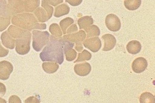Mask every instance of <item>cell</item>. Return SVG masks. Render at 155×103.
I'll list each match as a JSON object with an SVG mask.
<instances>
[{"label": "cell", "mask_w": 155, "mask_h": 103, "mask_svg": "<svg viewBox=\"0 0 155 103\" xmlns=\"http://www.w3.org/2000/svg\"><path fill=\"white\" fill-rule=\"evenodd\" d=\"M50 41L40 53L39 57L43 62H53L60 65L63 63L64 60L65 48L68 47L73 48L74 43L70 42L63 38H57L54 36L50 35Z\"/></svg>", "instance_id": "obj_1"}, {"label": "cell", "mask_w": 155, "mask_h": 103, "mask_svg": "<svg viewBox=\"0 0 155 103\" xmlns=\"http://www.w3.org/2000/svg\"><path fill=\"white\" fill-rule=\"evenodd\" d=\"M12 23L20 28L30 31L33 29L45 30L47 28L46 24L38 23L36 17L29 13H21L12 16Z\"/></svg>", "instance_id": "obj_2"}, {"label": "cell", "mask_w": 155, "mask_h": 103, "mask_svg": "<svg viewBox=\"0 0 155 103\" xmlns=\"http://www.w3.org/2000/svg\"><path fill=\"white\" fill-rule=\"evenodd\" d=\"M32 34L30 31L26 30L21 37L15 39L16 51L20 55H27L30 51V44Z\"/></svg>", "instance_id": "obj_3"}, {"label": "cell", "mask_w": 155, "mask_h": 103, "mask_svg": "<svg viewBox=\"0 0 155 103\" xmlns=\"http://www.w3.org/2000/svg\"><path fill=\"white\" fill-rule=\"evenodd\" d=\"M32 34L33 48L36 51H40L49 43L50 35L47 31L42 32L38 30L33 31Z\"/></svg>", "instance_id": "obj_4"}, {"label": "cell", "mask_w": 155, "mask_h": 103, "mask_svg": "<svg viewBox=\"0 0 155 103\" xmlns=\"http://www.w3.org/2000/svg\"><path fill=\"white\" fill-rule=\"evenodd\" d=\"M53 13V8L48 4L41 2V7H38L34 12L37 20L43 23L51 18Z\"/></svg>", "instance_id": "obj_5"}, {"label": "cell", "mask_w": 155, "mask_h": 103, "mask_svg": "<svg viewBox=\"0 0 155 103\" xmlns=\"http://www.w3.org/2000/svg\"><path fill=\"white\" fill-rule=\"evenodd\" d=\"M105 23L107 29L112 32H117L121 28V22L116 15L111 14L107 16Z\"/></svg>", "instance_id": "obj_6"}, {"label": "cell", "mask_w": 155, "mask_h": 103, "mask_svg": "<svg viewBox=\"0 0 155 103\" xmlns=\"http://www.w3.org/2000/svg\"><path fill=\"white\" fill-rule=\"evenodd\" d=\"M14 69L12 64L7 61L0 62V79L6 80L8 79Z\"/></svg>", "instance_id": "obj_7"}, {"label": "cell", "mask_w": 155, "mask_h": 103, "mask_svg": "<svg viewBox=\"0 0 155 103\" xmlns=\"http://www.w3.org/2000/svg\"><path fill=\"white\" fill-rule=\"evenodd\" d=\"M83 45L93 52H97L101 47V42L99 38L93 37L83 41Z\"/></svg>", "instance_id": "obj_8"}, {"label": "cell", "mask_w": 155, "mask_h": 103, "mask_svg": "<svg viewBox=\"0 0 155 103\" xmlns=\"http://www.w3.org/2000/svg\"><path fill=\"white\" fill-rule=\"evenodd\" d=\"M7 5L13 16L24 13L23 0H8Z\"/></svg>", "instance_id": "obj_9"}, {"label": "cell", "mask_w": 155, "mask_h": 103, "mask_svg": "<svg viewBox=\"0 0 155 103\" xmlns=\"http://www.w3.org/2000/svg\"><path fill=\"white\" fill-rule=\"evenodd\" d=\"M62 38L70 42L77 43L82 42L84 41L87 38V35L84 31L80 30L71 34L65 35Z\"/></svg>", "instance_id": "obj_10"}, {"label": "cell", "mask_w": 155, "mask_h": 103, "mask_svg": "<svg viewBox=\"0 0 155 103\" xmlns=\"http://www.w3.org/2000/svg\"><path fill=\"white\" fill-rule=\"evenodd\" d=\"M148 65V63L146 59L143 57H139L135 59L132 63V71L134 73H142L145 71Z\"/></svg>", "instance_id": "obj_11"}, {"label": "cell", "mask_w": 155, "mask_h": 103, "mask_svg": "<svg viewBox=\"0 0 155 103\" xmlns=\"http://www.w3.org/2000/svg\"><path fill=\"white\" fill-rule=\"evenodd\" d=\"M92 70L91 66L87 62L78 63L74 65V71L76 74L80 76H85L88 75Z\"/></svg>", "instance_id": "obj_12"}, {"label": "cell", "mask_w": 155, "mask_h": 103, "mask_svg": "<svg viewBox=\"0 0 155 103\" xmlns=\"http://www.w3.org/2000/svg\"><path fill=\"white\" fill-rule=\"evenodd\" d=\"M101 39L104 41V47L103 51H107L113 49L116 45V39L114 36L110 34H105L101 37Z\"/></svg>", "instance_id": "obj_13"}, {"label": "cell", "mask_w": 155, "mask_h": 103, "mask_svg": "<svg viewBox=\"0 0 155 103\" xmlns=\"http://www.w3.org/2000/svg\"><path fill=\"white\" fill-rule=\"evenodd\" d=\"M2 44L6 48L13 49L15 46V39L11 36L8 30L3 32L1 36Z\"/></svg>", "instance_id": "obj_14"}, {"label": "cell", "mask_w": 155, "mask_h": 103, "mask_svg": "<svg viewBox=\"0 0 155 103\" xmlns=\"http://www.w3.org/2000/svg\"><path fill=\"white\" fill-rule=\"evenodd\" d=\"M40 0H23L24 12H34L40 5Z\"/></svg>", "instance_id": "obj_15"}, {"label": "cell", "mask_w": 155, "mask_h": 103, "mask_svg": "<svg viewBox=\"0 0 155 103\" xmlns=\"http://www.w3.org/2000/svg\"><path fill=\"white\" fill-rule=\"evenodd\" d=\"M126 49L129 53L132 55H136L141 51L142 46L139 41L133 40L127 44Z\"/></svg>", "instance_id": "obj_16"}, {"label": "cell", "mask_w": 155, "mask_h": 103, "mask_svg": "<svg viewBox=\"0 0 155 103\" xmlns=\"http://www.w3.org/2000/svg\"><path fill=\"white\" fill-rule=\"evenodd\" d=\"M69 12L70 7H69V6L65 3L62 4L55 8L54 16L57 18H59L68 14Z\"/></svg>", "instance_id": "obj_17"}, {"label": "cell", "mask_w": 155, "mask_h": 103, "mask_svg": "<svg viewBox=\"0 0 155 103\" xmlns=\"http://www.w3.org/2000/svg\"><path fill=\"white\" fill-rule=\"evenodd\" d=\"M94 20L91 16H86L82 17L78 20V24L80 29H85L90 25H93Z\"/></svg>", "instance_id": "obj_18"}, {"label": "cell", "mask_w": 155, "mask_h": 103, "mask_svg": "<svg viewBox=\"0 0 155 103\" xmlns=\"http://www.w3.org/2000/svg\"><path fill=\"white\" fill-rule=\"evenodd\" d=\"M0 16L11 18L13 16L12 13L9 11L6 0H0Z\"/></svg>", "instance_id": "obj_19"}, {"label": "cell", "mask_w": 155, "mask_h": 103, "mask_svg": "<svg viewBox=\"0 0 155 103\" xmlns=\"http://www.w3.org/2000/svg\"><path fill=\"white\" fill-rule=\"evenodd\" d=\"M11 36L15 39L20 38L27 30L15 27L14 25H11L7 30Z\"/></svg>", "instance_id": "obj_20"}, {"label": "cell", "mask_w": 155, "mask_h": 103, "mask_svg": "<svg viewBox=\"0 0 155 103\" xmlns=\"http://www.w3.org/2000/svg\"><path fill=\"white\" fill-rule=\"evenodd\" d=\"M42 68L46 73L48 74H53L58 70L59 65L56 62H44L42 65Z\"/></svg>", "instance_id": "obj_21"}, {"label": "cell", "mask_w": 155, "mask_h": 103, "mask_svg": "<svg viewBox=\"0 0 155 103\" xmlns=\"http://www.w3.org/2000/svg\"><path fill=\"white\" fill-rule=\"evenodd\" d=\"M85 33L87 34V38L98 36L101 34V30L96 25H91L84 29Z\"/></svg>", "instance_id": "obj_22"}, {"label": "cell", "mask_w": 155, "mask_h": 103, "mask_svg": "<svg viewBox=\"0 0 155 103\" xmlns=\"http://www.w3.org/2000/svg\"><path fill=\"white\" fill-rule=\"evenodd\" d=\"M141 0H125L124 5L129 11H135L141 6Z\"/></svg>", "instance_id": "obj_23"}, {"label": "cell", "mask_w": 155, "mask_h": 103, "mask_svg": "<svg viewBox=\"0 0 155 103\" xmlns=\"http://www.w3.org/2000/svg\"><path fill=\"white\" fill-rule=\"evenodd\" d=\"M64 52L65 55L66 60L69 62L74 60V59H76L77 58V52H76V50L72 49V47H71L65 48V49L64 50Z\"/></svg>", "instance_id": "obj_24"}, {"label": "cell", "mask_w": 155, "mask_h": 103, "mask_svg": "<svg viewBox=\"0 0 155 103\" xmlns=\"http://www.w3.org/2000/svg\"><path fill=\"white\" fill-rule=\"evenodd\" d=\"M141 103H155V96L150 92L143 93L140 97Z\"/></svg>", "instance_id": "obj_25"}, {"label": "cell", "mask_w": 155, "mask_h": 103, "mask_svg": "<svg viewBox=\"0 0 155 103\" xmlns=\"http://www.w3.org/2000/svg\"><path fill=\"white\" fill-rule=\"evenodd\" d=\"M74 23V20L70 17H67L61 20L60 22V25L64 34H66V30L69 26Z\"/></svg>", "instance_id": "obj_26"}, {"label": "cell", "mask_w": 155, "mask_h": 103, "mask_svg": "<svg viewBox=\"0 0 155 103\" xmlns=\"http://www.w3.org/2000/svg\"><path fill=\"white\" fill-rule=\"evenodd\" d=\"M92 54L87 50H83L81 53L78 54V58L74 63L84 62L85 61L90 60L92 58Z\"/></svg>", "instance_id": "obj_27"}, {"label": "cell", "mask_w": 155, "mask_h": 103, "mask_svg": "<svg viewBox=\"0 0 155 103\" xmlns=\"http://www.w3.org/2000/svg\"><path fill=\"white\" fill-rule=\"evenodd\" d=\"M50 32L52 35L57 38L62 37V32L59 25L57 23H52L50 25Z\"/></svg>", "instance_id": "obj_28"}, {"label": "cell", "mask_w": 155, "mask_h": 103, "mask_svg": "<svg viewBox=\"0 0 155 103\" xmlns=\"http://www.w3.org/2000/svg\"><path fill=\"white\" fill-rule=\"evenodd\" d=\"M11 24V18H5L0 16V32L7 28Z\"/></svg>", "instance_id": "obj_29"}, {"label": "cell", "mask_w": 155, "mask_h": 103, "mask_svg": "<svg viewBox=\"0 0 155 103\" xmlns=\"http://www.w3.org/2000/svg\"><path fill=\"white\" fill-rule=\"evenodd\" d=\"M42 2H44L45 3L48 4L49 5L56 6L58 5V4L62 3L64 1V0H41Z\"/></svg>", "instance_id": "obj_30"}, {"label": "cell", "mask_w": 155, "mask_h": 103, "mask_svg": "<svg viewBox=\"0 0 155 103\" xmlns=\"http://www.w3.org/2000/svg\"><path fill=\"white\" fill-rule=\"evenodd\" d=\"M78 31V28L76 24H74V25H71V27L67 28V30H66V34H71V33H75Z\"/></svg>", "instance_id": "obj_31"}, {"label": "cell", "mask_w": 155, "mask_h": 103, "mask_svg": "<svg viewBox=\"0 0 155 103\" xmlns=\"http://www.w3.org/2000/svg\"><path fill=\"white\" fill-rule=\"evenodd\" d=\"M8 53H9V50L4 48L0 42V58L6 57Z\"/></svg>", "instance_id": "obj_32"}, {"label": "cell", "mask_w": 155, "mask_h": 103, "mask_svg": "<svg viewBox=\"0 0 155 103\" xmlns=\"http://www.w3.org/2000/svg\"><path fill=\"white\" fill-rule=\"evenodd\" d=\"M66 2L71 4V5L73 6H77L80 5L83 0H65Z\"/></svg>", "instance_id": "obj_33"}, {"label": "cell", "mask_w": 155, "mask_h": 103, "mask_svg": "<svg viewBox=\"0 0 155 103\" xmlns=\"http://www.w3.org/2000/svg\"><path fill=\"white\" fill-rule=\"evenodd\" d=\"M6 92V88L3 84L0 82V97L5 95Z\"/></svg>", "instance_id": "obj_34"}, {"label": "cell", "mask_w": 155, "mask_h": 103, "mask_svg": "<svg viewBox=\"0 0 155 103\" xmlns=\"http://www.w3.org/2000/svg\"><path fill=\"white\" fill-rule=\"evenodd\" d=\"M9 103H21V101L18 96L12 95L9 98Z\"/></svg>", "instance_id": "obj_35"}, {"label": "cell", "mask_w": 155, "mask_h": 103, "mask_svg": "<svg viewBox=\"0 0 155 103\" xmlns=\"http://www.w3.org/2000/svg\"><path fill=\"white\" fill-rule=\"evenodd\" d=\"M34 100H36V101H38V103H40L41 101L40 100H38L37 98L34 96H32V97H30V98H27L26 101H25V103H36V101Z\"/></svg>", "instance_id": "obj_36"}, {"label": "cell", "mask_w": 155, "mask_h": 103, "mask_svg": "<svg viewBox=\"0 0 155 103\" xmlns=\"http://www.w3.org/2000/svg\"><path fill=\"white\" fill-rule=\"evenodd\" d=\"M75 49L78 52L82 51L83 49V44L82 42L77 43L75 45Z\"/></svg>", "instance_id": "obj_37"}, {"label": "cell", "mask_w": 155, "mask_h": 103, "mask_svg": "<svg viewBox=\"0 0 155 103\" xmlns=\"http://www.w3.org/2000/svg\"><path fill=\"white\" fill-rule=\"evenodd\" d=\"M6 103L7 101H5V100L3 99V98H0V103Z\"/></svg>", "instance_id": "obj_38"}, {"label": "cell", "mask_w": 155, "mask_h": 103, "mask_svg": "<svg viewBox=\"0 0 155 103\" xmlns=\"http://www.w3.org/2000/svg\"><path fill=\"white\" fill-rule=\"evenodd\" d=\"M106 1H109V0H106Z\"/></svg>", "instance_id": "obj_39"}]
</instances>
